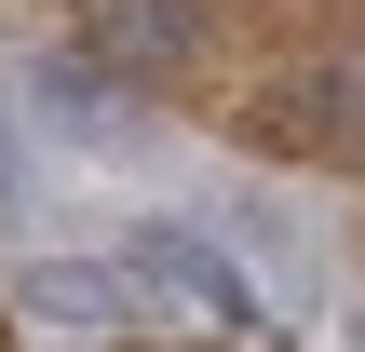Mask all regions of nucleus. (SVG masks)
Listing matches in <instances>:
<instances>
[{"label": "nucleus", "instance_id": "obj_1", "mask_svg": "<svg viewBox=\"0 0 365 352\" xmlns=\"http://www.w3.org/2000/svg\"><path fill=\"white\" fill-rule=\"evenodd\" d=\"M14 95H27V122H41V136H68V149H122V136H135V109H122V68H108V54H41Z\"/></svg>", "mask_w": 365, "mask_h": 352}, {"label": "nucleus", "instance_id": "obj_2", "mask_svg": "<svg viewBox=\"0 0 365 352\" xmlns=\"http://www.w3.org/2000/svg\"><path fill=\"white\" fill-rule=\"evenodd\" d=\"M81 54H108L122 81H176L203 54V0H81Z\"/></svg>", "mask_w": 365, "mask_h": 352}, {"label": "nucleus", "instance_id": "obj_3", "mask_svg": "<svg viewBox=\"0 0 365 352\" xmlns=\"http://www.w3.org/2000/svg\"><path fill=\"white\" fill-rule=\"evenodd\" d=\"M122 258H135L149 285H176V298H203L217 326H257V312H271V298L244 285V258H230V244H203V231H135Z\"/></svg>", "mask_w": 365, "mask_h": 352}, {"label": "nucleus", "instance_id": "obj_4", "mask_svg": "<svg viewBox=\"0 0 365 352\" xmlns=\"http://www.w3.org/2000/svg\"><path fill=\"white\" fill-rule=\"evenodd\" d=\"M135 285H149L135 258H27V271H14V298H27L41 326H122Z\"/></svg>", "mask_w": 365, "mask_h": 352}, {"label": "nucleus", "instance_id": "obj_5", "mask_svg": "<svg viewBox=\"0 0 365 352\" xmlns=\"http://www.w3.org/2000/svg\"><path fill=\"white\" fill-rule=\"evenodd\" d=\"M257 136H284V149H365V109L352 95H271Z\"/></svg>", "mask_w": 365, "mask_h": 352}, {"label": "nucleus", "instance_id": "obj_6", "mask_svg": "<svg viewBox=\"0 0 365 352\" xmlns=\"http://www.w3.org/2000/svg\"><path fill=\"white\" fill-rule=\"evenodd\" d=\"M230 244H244V258H271V285H284V298L312 312V244H298V217H271V203H244V217H230Z\"/></svg>", "mask_w": 365, "mask_h": 352}, {"label": "nucleus", "instance_id": "obj_7", "mask_svg": "<svg viewBox=\"0 0 365 352\" xmlns=\"http://www.w3.org/2000/svg\"><path fill=\"white\" fill-rule=\"evenodd\" d=\"M27 190V95H0V203Z\"/></svg>", "mask_w": 365, "mask_h": 352}]
</instances>
